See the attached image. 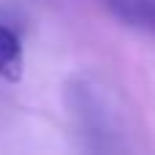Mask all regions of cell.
I'll return each instance as SVG.
<instances>
[{
    "label": "cell",
    "instance_id": "1",
    "mask_svg": "<svg viewBox=\"0 0 155 155\" xmlns=\"http://www.w3.org/2000/svg\"><path fill=\"white\" fill-rule=\"evenodd\" d=\"M71 114L93 150H120V117L109 95L90 79L71 82Z\"/></svg>",
    "mask_w": 155,
    "mask_h": 155
},
{
    "label": "cell",
    "instance_id": "2",
    "mask_svg": "<svg viewBox=\"0 0 155 155\" xmlns=\"http://www.w3.org/2000/svg\"><path fill=\"white\" fill-rule=\"evenodd\" d=\"M104 5L125 25L155 33V0H104Z\"/></svg>",
    "mask_w": 155,
    "mask_h": 155
},
{
    "label": "cell",
    "instance_id": "3",
    "mask_svg": "<svg viewBox=\"0 0 155 155\" xmlns=\"http://www.w3.org/2000/svg\"><path fill=\"white\" fill-rule=\"evenodd\" d=\"M22 44H19V35L0 25V79H8V82H16L22 76Z\"/></svg>",
    "mask_w": 155,
    "mask_h": 155
}]
</instances>
